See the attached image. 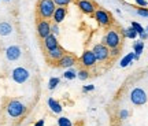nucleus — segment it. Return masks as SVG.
<instances>
[{"label":"nucleus","instance_id":"f257e3e1","mask_svg":"<svg viewBox=\"0 0 148 126\" xmlns=\"http://www.w3.org/2000/svg\"><path fill=\"white\" fill-rule=\"evenodd\" d=\"M56 8V5L53 3V0H38L37 3V15L40 16V19H51L53 15V11Z\"/></svg>","mask_w":148,"mask_h":126},{"label":"nucleus","instance_id":"f03ea898","mask_svg":"<svg viewBox=\"0 0 148 126\" xmlns=\"http://www.w3.org/2000/svg\"><path fill=\"white\" fill-rule=\"evenodd\" d=\"M5 110L11 118H21L26 112V105L21 103L19 100H10L5 105Z\"/></svg>","mask_w":148,"mask_h":126},{"label":"nucleus","instance_id":"7ed1b4c3","mask_svg":"<svg viewBox=\"0 0 148 126\" xmlns=\"http://www.w3.org/2000/svg\"><path fill=\"white\" fill-rule=\"evenodd\" d=\"M103 44H106L110 49H112V48H119V45H121V36H119V33L116 30H114V29H110V30L106 33V36H104Z\"/></svg>","mask_w":148,"mask_h":126},{"label":"nucleus","instance_id":"20e7f679","mask_svg":"<svg viewBox=\"0 0 148 126\" xmlns=\"http://www.w3.org/2000/svg\"><path fill=\"white\" fill-rule=\"evenodd\" d=\"M92 52L95 55L96 60H99V62H107L110 59V48L106 44H96L92 48Z\"/></svg>","mask_w":148,"mask_h":126},{"label":"nucleus","instance_id":"39448f33","mask_svg":"<svg viewBox=\"0 0 148 126\" xmlns=\"http://www.w3.org/2000/svg\"><path fill=\"white\" fill-rule=\"evenodd\" d=\"M130 101L134 105H143L147 103V93L141 88H134L130 92Z\"/></svg>","mask_w":148,"mask_h":126},{"label":"nucleus","instance_id":"423d86ee","mask_svg":"<svg viewBox=\"0 0 148 126\" xmlns=\"http://www.w3.org/2000/svg\"><path fill=\"white\" fill-rule=\"evenodd\" d=\"M11 77L14 79V82L16 84H25L29 77H30V73L27 71L25 67H15L11 73Z\"/></svg>","mask_w":148,"mask_h":126},{"label":"nucleus","instance_id":"0eeeda50","mask_svg":"<svg viewBox=\"0 0 148 126\" xmlns=\"http://www.w3.org/2000/svg\"><path fill=\"white\" fill-rule=\"evenodd\" d=\"M95 14V19L97 21L99 25L101 26H110L111 25V16L106 10H101V8H96Z\"/></svg>","mask_w":148,"mask_h":126},{"label":"nucleus","instance_id":"6e6552de","mask_svg":"<svg viewBox=\"0 0 148 126\" xmlns=\"http://www.w3.org/2000/svg\"><path fill=\"white\" fill-rule=\"evenodd\" d=\"M37 34L42 40L47 36H49L51 34V22L47 19H40L37 22Z\"/></svg>","mask_w":148,"mask_h":126},{"label":"nucleus","instance_id":"1a4fd4ad","mask_svg":"<svg viewBox=\"0 0 148 126\" xmlns=\"http://www.w3.org/2000/svg\"><path fill=\"white\" fill-rule=\"evenodd\" d=\"M77 5L84 14H93L96 11V5L92 0H77Z\"/></svg>","mask_w":148,"mask_h":126},{"label":"nucleus","instance_id":"9d476101","mask_svg":"<svg viewBox=\"0 0 148 126\" xmlns=\"http://www.w3.org/2000/svg\"><path fill=\"white\" fill-rule=\"evenodd\" d=\"M64 55V49L60 45H58L56 48H53V49H49V51H47V59L49 60V62H55L58 63L60 59H62V56Z\"/></svg>","mask_w":148,"mask_h":126},{"label":"nucleus","instance_id":"9b49d317","mask_svg":"<svg viewBox=\"0 0 148 126\" xmlns=\"http://www.w3.org/2000/svg\"><path fill=\"white\" fill-rule=\"evenodd\" d=\"M79 62H81V64H82V66H85V67H93L97 60H96L95 55H93V52H92V51H85V52L81 55Z\"/></svg>","mask_w":148,"mask_h":126},{"label":"nucleus","instance_id":"f8f14e48","mask_svg":"<svg viewBox=\"0 0 148 126\" xmlns=\"http://www.w3.org/2000/svg\"><path fill=\"white\" fill-rule=\"evenodd\" d=\"M77 63V58L71 55V53H64L62 59L58 62V66L59 67H63V68H71Z\"/></svg>","mask_w":148,"mask_h":126},{"label":"nucleus","instance_id":"ddd939ff","mask_svg":"<svg viewBox=\"0 0 148 126\" xmlns=\"http://www.w3.org/2000/svg\"><path fill=\"white\" fill-rule=\"evenodd\" d=\"M21 55H22V51L18 45H10V47L5 49V58L8 59V60H11V62L18 60V59L21 58Z\"/></svg>","mask_w":148,"mask_h":126},{"label":"nucleus","instance_id":"4468645a","mask_svg":"<svg viewBox=\"0 0 148 126\" xmlns=\"http://www.w3.org/2000/svg\"><path fill=\"white\" fill-rule=\"evenodd\" d=\"M66 14H67V8L66 7H56L55 11H53V15H52V19L53 23H60V22L64 21V18H66Z\"/></svg>","mask_w":148,"mask_h":126},{"label":"nucleus","instance_id":"2eb2a0df","mask_svg":"<svg viewBox=\"0 0 148 126\" xmlns=\"http://www.w3.org/2000/svg\"><path fill=\"white\" fill-rule=\"evenodd\" d=\"M58 45H59L58 38H56V36H53V34H49V36H47L42 40V47H44L45 51L53 49V48H56Z\"/></svg>","mask_w":148,"mask_h":126},{"label":"nucleus","instance_id":"dca6fc26","mask_svg":"<svg viewBox=\"0 0 148 126\" xmlns=\"http://www.w3.org/2000/svg\"><path fill=\"white\" fill-rule=\"evenodd\" d=\"M48 107H49L51 111L55 112V114H60V112H62V108H63L62 104L59 103L58 100L53 99V97H49V99H48Z\"/></svg>","mask_w":148,"mask_h":126},{"label":"nucleus","instance_id":"f3484780","mask_svg":"<svg viewBox=\"0 0 148 126\" xmlns=\"http://www.w3.org/2000/svg\"><path fill=\"white\" fill-rule=\"evenodd\" d=\"M12 33V26L8 22H0V36H10Z\"/></svg>","mask_w":148,"mask_h":126},{"label":"nucleus","instance_id":"a211bd4d","mask_svg":"<svg viewBox=\"0 0 148 126\" xmlns=\"http://www.w3.org/2000/svg\"><path fill=\"white\" fill-rule=\"evenodd\" d=\"M133 60H134V52H129L126 56L122 58V60L119 62V66H121V67H126V66H129Z\"/></svg>","mask_w":148,"mask_h":126},{"label":"nucleus","instance_id":"6ab92c4d","mask_svg":"<svg viewBox=\"0 0 148 126\" xmlns=\"http://www.w3.org/2000/svg\"><path fill=\"white\" fill-rule=\"evenodd\" d=\"M133 49H134V51H133V52H134V55L140 58V55L143 53V49H144V42H143V41L134 42V45H133Z\"/></svg>","mask_w":148,"mask_h":126},{"label":"nucleus","instance_id":"aec40b11","mask_svg":"<svg viewBox=\"0 0 148 126\" xmlns=\"http://www.w3.org/2000/svg\"><path fill=\"white\" fill-rule=\"evenodd\" d=\"M63 77L66 79H74V78H77V71H75L74 68H67V70L64 71Z\"/></svg>","mask_w":148,"mask_h":126},{"label":"nucleus","instance_id":"412c9836","mask_svg":"<svg viewBox=\"0 0 148 126\" xmlns=\"http://www.w3.org/2000/svg\"><path fill=\"white\" fill-rule=\"evenodd\" d=\"M123 34H125L127 38H132V40H133V38H136V37L138 36L137 33H136V30H134L132 26L127 27V29H125V30H123Z\"/></svg>","mask_w":148,"mask_h":126},{"label":"nucleus","instance_id":"4be33fe9","mask_svg":"<svg viewBox=\"0 0 148 126\" xmlns=\"http://www.w3.org/2000/svg\"><path fill=\"white\" fill-rule=\"evenodd\" d=\"M59 82H60V79H59L58 77H52V78H49V82H48V89L53 90L59 85Z\"/></svg>","mask_w":148,"mask_h":126},{"label":"nucleus","instance_id":"5701e85b","mask_svg":"<svg viewBox=\"0 0 148 126\" xmlns=\"http://www.w3.org/2000/svg\"><path fill=\"white\" fill-rule=\"evenodd\" d=\"M58 126H73V122L66 116H60L58 118Z\"/></svg>","mask_w":148,"mask_h":126},{"label":"nucleus","instance_id":"b1692460","mask_svg":"<svg viewBox=\"0 0 148 126\" xmlns=\"http://www.w3.org/2000/svg\"><path fill=\"white\" fill-rule=\"evenodd\" d=\"M89 77V71L88 70H85V68H82V70H79V71H77V78H79L81 81H84V79H86Z\"/></svg>","mask_w":148,"mask_h":126},{"label":"nucleus","instance_id":"393cba45","mask_svg":"<svg viewBox=\"0 0 148 126\" xmlns=\"http://www.w3.org/2000/svg\"><path fill=\"white\" fill-rule=\"evenodd\" d=\"M132 27L136 30V33H137V34H141V33H144V32H145V29H144V27L141 26L138 22H132Z\"/></svg>","mask_w":148,"mask_h":126},{"label":"nucleus","instance_id":"a878e982","mask_svg":"<svg viewBox=\"0 0 148 126\" xmlns=\"http://www.w3.org/2000/svg\"><path fill=\"white\" fill-rule=\"evenodd\" d=\"M73 0H53V3L56 7H67Z\"/></svg>","mask_w":148,"mask_h":126},{"label":"nucleus","instance_id":"bb28decb","mask_svg":"<svg viewBox=\"0 0 148 126\" xmlns=\"http://www.w3.org/2000/svg\"><path fill=\"white\" fill-rule=\"evenodd\" d=\"M51 34H53V36H58V34H59L58 23H51Z\"/></svg>","mask_w":148,"mask_h":126},{"label":"nucleus","instance_id":"cd10ccee","mask_svg":"<svg viewBox=\"0 0 148 126\" xmlns=\"http://www.w3.org/2000/svg\"><path fill=\"white\" fill-rule=\"evenodd\" d=\"M137 14H138L140 16L148 18V10H147V8H138V10H137Z\"/></svg>","mask_w":148,"mask_h":126},{"label":"nucleus","instance_id":"c85d7f7f","mask_svg":"<svg viewBox=\"0 0 148 126\" xmlns=\"http://www.w3.org/2000/svg\"><path fill=\"white\" fill-rule=\"evenodd\" d=\"M119 118H121V119H127V118H129V111L121 110L119 111Z\"/></svg>","mask_w":148,"mask_h":126},{"label":"nucleus","instance_id":"c756f323","mask_svg":"<svg viewBox=\"0 0 148 126\" xmlns=\"http://www.w3.org/2000/svg\"><path fill=\"white\" fill-rule=\"evenodd\" d=\"M118 53H119V48H112V49H110V56H112V58L116 56Z\"/></svg>","mask_w":148,"mask_h":126},{"label":"nucleus","instance_id":"7c9ffc66","mask_svg":"<svg viewBox=\"0 0 148 126\" xmlns=\"http://www.w3.org/2000/svg\"><path fill=\"white\" fill-rule=\"evenodd\" d=\"M134 1H136V3H137L140 7H147V5H148V1H147V0H134Z\"/></svg>","mask_w":148,"mask_h":126},{"label":"nucleus","instance_id":"2f4dec72","mask_svg":"<svg viewBox=\"0 0 148 126\" xmlns=\"http://www.w3.org/2000/svg\"><path fill=\"white\" fill-rule=\"evenodd\" d=\"M93 89H95V85H86V86H84V88H82V90H84V92H92Z\"/></svg>","mask_w":148,"mask_h":126},{"label":"nucleus","instance_id":"473e14b6","mask_svg":"<svg viewBox=\"0 0 148 126\" xmlns=\"http://www.w3.org/2000/svg\"><path fill=\"white\" fill-rule=\"evenodd\" d=\"M33 126H45V122H44V119H38Z\"/></svg>","mask_w":148,"mask_h":126},{"label":"nucleus","instance_id":"72a5a7b5","mask_svg":"<svg viewBox=\"0 0 148 126\" xmlns=\"http://www.w3.org/2000/svg\"><path fill=\"white\" fill-rule=\"evenodd\" d=\"M138 36H140V38H141V40H147V38H148V32H144V33L138 34Z\"/></svg>","mask_w":148,"mask_h":126},{"label":"nucleus","instance_id":"f704fd0d","mask_svg":"<svg viewBox=\"0 0 148 126\" xmlns=\"http://www.w3.org/2000/svg\"><path fill=\"white\" fill-rule=\"evenodd\" d=\"M4 1H11V0H4Z\"/></svg>","mask_w":148,"mask_h":126},{"label":"nucleus","instance_id":"c9c22d12","mask_svg":"<svg viewBox=\"0 0 148 126\" xmlns=\"http://www.w3.org/2000/svg\"><path fill=\"white\" fill-rule=\"evenodd\" d=\"M145 30H147V32H148V27H147V29H145Z\"/></svg>","mask_w":148,"mask_h":126}]
</instances>
